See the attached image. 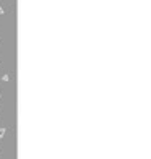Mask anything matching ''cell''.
<instances>
[{
	"label": "cell",
	"instance_id": "6da1fadb",
	"mask_svg": "<svg viewBox=\"0 0 151 159\" xmlns=\"http://www.w3.org/2000/svg\"><path fill=\"white\" fill-rule=\"evenodd\" d=\"M7 133V130L5 128H0V138H3V135Z\"/></svg>",
	"mask_w": 151,
	"mask_h": 159
},
{
	"label": "cell",
	"instance_id": "7a4b0ae2",
	"mask_svg": "<svg viewBox=\"0 0 151 159\" xmlns=\"http://www.w3.org/2000/svg\"><path fill=\"white\" fill-rule=\"evenodd\" d=\"M3 13H5V10H3L2 7H0V15H3Z\"/></svg>",
	"mask_w": 151,
	"mask_h": 159
}]
</instances>
